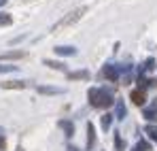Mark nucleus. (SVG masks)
I'll use <instances>...</instances> for the list:
<instances>
[{
    "instance_id": "7",
    "label": "nucleus",
    "mask_w": 157,
    "mask_h": 151,
    "mask_svg": "<svg viewBox=\"0 0 157 151\" xmlns=\"http://www.w3.org/2000/svg\"><path fill=\"white\" fill-rule=\"evenodd\" d=\"M36 92H38V94H47V96H51V94H64L62 87H47V85H38Z\"/></svg>"
},
{
    "instance_id": "6",
    "label": "nucleus",
    "mask_w": 157,
    "mask_h": 151,
    "mask_svg": "<svg viewBox=\"0 0 157 151\" xmlns=\"http://www.w3.org/2000/svg\"><path fill=\"white\" fill-rule=\"evenodd\" d=\"M94 145H96V128L89 121V124H87V149H91Z\"/></svg>"
},
{
    "instance_id": "9",
    "label": "nucleus",
    "mask_w": 157,
    "mask_h": 151,
    "mask_svg": "<svg viewBox=\"0 0 157 151\" xmlns=\"http://www.w3.org/2000/svg\"><path fill=\"white\" fill-rule=\"evenodd\" d=\"M68 79L70 81H78V79L81 81H87L89 79V73L87 70H75V73H68Z\"/></svg>"
},
{
    "instance_id": "18",
    "label": "nucleus",
    "mask_w": 157,
    "mask_h": 151,
    "mask_svg": "<svg viewBox=\"0 0 157 151\" xmlns=\"http://www.w3.org/2000/svg\"><path fill=\"white\" fill-rule=\"evenodd\" d=\"M11 22H13V19H11L9 13H0V26H9Z\"/></svg>"
},
{
    "instance_id": "25",
    "label": "nucleus",
    "mask_w": 157,
    "mask_h": 151,
    "mask_svg": "<svg viewBox=\"0 0 157 151\" xmlns=\"http://www.w3.org/2000/svg\"><path fill=\"white\" fill-rule=\"evenodd\" d=\"M155 143H157V136H155Z\"/></svg>"
},
{
    "instance_id": "16",
    "label": "nucleus",
    "mask_w": 157,
    "mask_h": 151,
    "mask_svg": "<svg viewBox=\"0 0 157 151\" xmlns=\"http://www.w3.org/2000/svg\"><path fill=\"white\" fill-rule=\"evenodd\" d=\"M149 149H151V145H149V143H144V141L136 143V147H134V151H149Z\"/></svg>"
},
{
    "instance_id": "15",
    "label": "nucleus",
    "mask_w": 157,
    "mask_h": 151,
    "mask_svg": "<svg viewBox=\"0 0 157 151\" xmlns=\"http://www.w3.org/2000/svg\"><path fill=\"white\" fill-rule=\"evenodd\" d=\"M110 121H113V115H108V113H106V115H102V121H100V124H102L104 130H108V128H110Z\"/></svg>"
},
{
    "instance_id": "12",
    "label": "nucleus",
    "mask_w": 157,
    "mask_h": 151,
    "mask_svg": "<svg viewBox=\"0 0 157 151\" xmlns=\"http://www.w3.org/2000/svg\"><path fill=\"white\" fill-rule=\"evenodd\" d=\"M115 147H117V151H125V141L121 138L119 132H115Z\"/></svg>"
},
{
    "instance_id": "2",
    "label": "nucleus",
    "mask_w": 157,
    "mask_h": 151,
    "mask_svg": "<svg viewBox=\"0 0 157 151\" xmlns=\"http://www.w3.org/2000/svg\"><path fill=\"white\" fill-rule=\"evenodd\" d=\"M83 13H87V6H78V9H75L72 13H68L66 17H62L57 24L53 26L51 30L53 32H57V30H62V28H66V26H70V24H75V22H78L81 17H83Z\"/></svg>"
},
{
    "instance_id": "19",
    "label": "nucleus",
    "mask_w": 157,
    "mask_h": 151,
    "mask_svg": "<svg viewBox=\"0 0 157 151\" xmlns=\"http://www.w3.org/2000/svg\"><path fill=\"white\" fill-rule=\"evenodd\" d=\"M144 132H147L149 136H153V138H155V136H157V126H147V128H144Z\"/></svg>"
},
{
    "instance_id": "22",
    "label": "nucleus",
    "mask_w": 157,
    "mask_h": 151,
    "mask_svg": "<svg viewBox=\"0 0 157 151\" xmlns=\"http://www.w3.org/2000/svg\"><path fill=\"white\" fill-rule=\"evenodd\" d=\"M149 111H155V113H157V98L153 100V104H151V109H149Z\"/></svg>"
},
{
    "instance_id": "17",
    "label": "nucleus",
    "mask_w": 157,
    "mask_h": 151,
    "mask_svg": "<svg viewBox=\"0 0 157 151\" xmlns=\"http://www.w3.org/2000/svg\"><path fill=\"white\" fill-rule=\"evenodd\" d=\"M144 119H149V121H157V113H155V111L144 109Z\"/></svg>"
},
{
    "instance_id": "3",
    "label": "nucleus",
    "mask_w": 157,
    "mask_h": 151,
    "mask_svg": "<svg viewBox=\"0 0 157 151\" xmlns=\"http://www.w3.org/2000/svg\"><path fill=\"white\" fill-rule=\"evenodd\" d=\"M19 58H26V51L15 49V51H4V53H0V60H19Z\"/></svg>"
},
{
    "instance_id": "21",
    "label": "nucleus",
    "mask_w": 157,
    "mask_h": 151,
    "mask_svg": "<svg viewBox=\"0 0 157 151\" xmlns=\"http://www.w3.org/2000/svg\"><path fill=\"white\" fill-rule=\"evenodd\" d=\"M6 147V141H4V136H0V151Z\"/></svg>"
},
{
    "instance_id": "23",
    "label": "nucleus",
    "mask_w": 157,
    "mask_h": 151,
    "mask_svg": "<svg viewBox=\"0 0 157 151\" xmlns=\"http://www.w3.org/2000/svg\"><path fill=\"white\" fill-rule=\"evenodd\" d=\"M68 151H78V149H77V147H70V149H68Z\"/></svg>"
},
{
    "instance_id": "13",
    "label": "nucleus",
    "mask_w": 157,
    "mask_h": 151,
    "mask_svg": "<svg viewBox=\"0 0 157 151\" xmlns=\"http://www.w3.org/2000/svg\"><path fill=\"white\" fill-rule=\"evenodd\" d=\"M45 66L55 68V70H64V64H62V62H55V60H45Z\"/></svg>"
},
{
    "instance_id": "26",
    "label": "nucleus",
    "mask_w": 157,
    "mask_h": 151,
    "mask_svg": "<svg viewBox=\"0 0 157 151\" xmlns=\"http://www.w3.org/2000/svg\"><path fill=\"white\" fill-rule=\"evenodd\" d=\"M17 151H21V149H17Z\"/></svg>"
},
{
    "instance_id": "20",
    "label": "nucleus",
    "mask_w": 157,
    "mask_h": 151,
    "mask_svg": "<svg viewBox=\"0 0 157 151\" xmlns=\"http://www.w3.org/2000/svg\"><path fill=\"white\" fill-rule=\"evenodd\" d=\"M17 66H0V73H15Z\"/></svg>"
},
{
    "instance_id": "1",
    "label": "nucleus",
    "mask_w": 157,
    "mask_h": 151,
    "mask_svg": "<svg viewBox=\"0 0 157 151\" xmlns=\"http://www.w3.org/2000/svg\"><path fill=\"white\" fill-rule=\"evenodd\" d=\"M87 98L91 102V106H96V109H108V106H113L115 100H113V94L108 92V89H100V87H91L89 92H87Z\"/></svg>"
},
{
    "instance_id": "14",
    "label": "nucleus",
    "mask_w": 157,
    "mask_h": 151,
    "mask_svg": "<svg viewBox=\"0 0 157 151\" xmlns=\"http://www.w3.org/2000/svg\"><path fill=\"white\" fill-rule=\"evenodd\" d=\"M125 113H128V109L123 106V102H117V117H119V119H123V117H125Z\"/></svg>"
},
{
    "instance_id": "10",
    "label": "nucleus",
    "mask_w": 157,
    "mask_h": 151,
    "mask_svg": "<svg viewBox=\"0 0 157 151\" xmlns=\"http://www.w3.org/2000/svg\"><path fill=\"white\" fill-rule=\"evenodd\" d=\"M55 53L57 55H75L77 49L75 47H68V45H59V47H55Z\"/></svg>"
},
{
    "instance_id": "5",
    "label": "nucleus",
    "mask_w": 157,
    "mask_h": 151,
    "mask_svg": "<svg viewBox=\"0 0 157 151\" xmlns=\"http://www.w3.org/2000/svg\"><path fill=\"white\" fill-rule=\"evenodd\" d=\"M130 98L134 104H138V106H142L144 104V100H147V96H144V89H134L130 94Z\"/></svg>"
},
{
    "instance_id": "24",
    "label": "nucleus",
    "mask_w": 157,
    "mask_h": 151,
    "mask_svg": "<svg viewBox=\"0 0 157 151\" xmlns=\"http://www.w3.org/2000/svg\"><path fill=\"white\" fill-rule=\"evenodd\" d=\"M4 2H6V0H0V6H2V4H4Z\"/></svg>"
},
{
    "instance_id": "11",
    "label": "nucleus",
    "mask_w": 157,
    "mask_h": 151,
    "mask_svg": "<svg viewBox=\"0 0 157 151\" xmlns=\"http://www.w3.org/2000/svg\"><path fill=\"white\" fill-rule=\"evenodd\" d=\"M57 126L62 128V130H66V134H68V136H72V134H75V126H72L70 121H66V119H62Z\"/></svg>"
},
{
    "instance_id": "4",
    "label": "nucleus",
    "mask_w": 157,
    "mask_h": 151,
    "mask_svg": "<svg viewBox=\"0 0 157 151\" xmlns=\"http://www.w3.org/2000/svg\"><path fill=\"white\" fill-rule=\"evenodd\" d=\"M102 75L108 79V81H117L119 79V70L115 68V66H110V64H106L104 68H102Z\"/></svg>"
},
{
    "instance_id": "8",
    "label": "nucleus",
    "mask_w": 157,
    "mask_h": 151,
    "mask_svg": "<svg viewBox=\"0 0 157 151\" xmlns=\"http://www.w3.org/2000/svg\"><path fill=\"white\" fill-rule=\"evenodd\" d=\"M26 83L24 81H4L2 83V89H24Z\"/></svg>"
}]
</instances>
